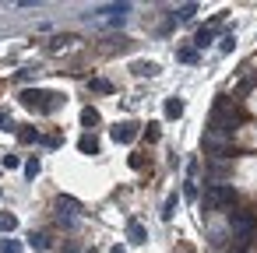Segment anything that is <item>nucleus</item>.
Wrapping results in <instances>:
<instances>
[{"mask_svg":"<svg viewBox=\"0 0 257 253\" xmlns=\"http://www.w3.org/2000/svg\"><path fill=\"white\" fill-rule=\"evenodd\" d=\"M60 102H64V99H60L57 92H43V88H25V92H22V106H25V109H36L39 116L57 113Z\"/></svg>","mask_w":257,"mask_h":253,"instance_id":"obj_1","label":"nucleus"},{"mask_svg":"<svg viewBox=\"0 0 257 253\" xmlns=\"http://www.w3.org/2000/svg\"><path fill=\"white\" fill-rule=\"evenodd\" d=\"M204 207H211V211L232 207V186H225V183H211V186L204 190Z\"/></svg>","mask_w":257,"mask_h":253,"instance_id":"obj_2","label":"nucleus"},{"mask_svg":"<svg viewBox=\"0 0 257 253\" xmlns=\"http://www.w3.org/2000/svg\"><path fill=\"white\" fill-rule=\"evenodd\" d=\"M229 225L239 232V246H246V242H250V235H253L257 218H253L250 211H229Z\"/></svg>","mask_w":257,"mask_h":253,"instance_id":"obj_3","label":"nucleus"},{"mask_svg":"<svg viewBox=\"0 0 257 253\" xmlns=\"http://www.w3.org/2000/svg\"><path fill=\"white\" fill-rule=\"evenodd\" d=\"M109 137H113L116 144H131V141L138 137V123H116V127L109 130Z\"/></svg>","mask_w":257,"mask_h":253,"instance_id":"obj_4","label":"nucleus"},{"mask_svg":"<svg viewBox=\"0 0 257 253\" xmlns=\"http://www.w3.org/2000/svg\"><path fill=\"white\" fill-rule=\"evenodd\" d=\"M131 71H134L138 78H152V74H159V64H155V60H134Z\"/></svg>","mask_w":257,"mask_h":253,"instance_id":"obj_5","label":"nucleus"},{"mask_svg":"<svg viewBox=\"0 0 257 253\" xmlns=\"http://www.w3.org/2000/svg\"><path fill=\"white\" fill-rule=\"evenodd\" d=\"M127 235H131V242H148V228H145L138 218L127 221Z\"/></svg>","mask_w":257,"mask_h":253,"instance_id":"obj_6","label":"nucleus"},{"mask_svg":"<svg viewBox=\"0 0 257 253\" xmlns=\"http://www.w3.org/2000/svg\"><path fill=\"white\" fill-rule=\"evenodd\" d=\"M88 88H92V92H99V95H113V81H106V78H92V81H88Z\"/></svg>","mask_w":257,"mask_h":253,"instance_id":"obj_7","label":"nucleus"},{"mask_svg":"<svg viewBox=\"0 0 257 253\" xmlns=\"http://www.w3.org/2000/svg\"><path fill=\"white\" fill-rule=\"evenodd\" d=\"M166 116H169V120L183 116V99H166Z\"/></svg>","mask_w":257,"mask_h":253,"instance_id":"obj_8","label":"nucleus"},{"mask_svg":"<svg viewBox=\"0 0 257 253\" xmlns=\"http://www.w3.org/2000/svg\"><path fill=\"white\" fill-rule=\"evenodd\" d=\"M81 127H88V130H92V127H99V109H92V106H88V109H81Z\"/></svg>","mask_w":257,"mask_h":253,"instance_id":"obj_9","label":"nucleus"},{"mask_svg":"<svg viewBox=\"0 0 257 253\" xmlns=\"http://www.w3.org/2000/svg\"><path fill=\"white\" fill-rule=\"evenodd\" d=\"M15 228H18V218H15L11 211H4V214H0V232L8 235V232H15Z\"/></svg>","mask_w":257,"mask_h":253,"instance_id":"obj_10","label":"nucleus"},{"mask_svg":"<svg viewBox=\"0 0 257 253\" xmlns=\"http://www.w3.org/2000/svg\"><path fill=\"white\" fill-rule=\"evenodd\" d=\"M78 148H81L85 155H99V141H95V137H88V134L78 141Z\"/></svg>","mask_w":257,"mask_h":253,"instance_id":"obj_11","label":"nucleus"},{"mask_svg":"<svg viewBox=\"0 0 257 253\" xmlns=\"http://www.w3.org/2000/svg\"><path fill=\"white\" fill-rule=\"evenodd\" d=\"M176 204H180V197H176V193H169V197H166V204H162V221H169V218H173Z\"/></svg>","mask_w":257,"mask_h":253,"instance_id":"obj_12","label":"nucleus"},{"mask_svg":"<svg viewBox=\"0 0 257 253\" xmlns=\"http://www.w3.org/2000/svg\"><path fill=\"white\" fill-rule=\"evenodd\" d=\"M18 141H22V144H36V141H43V137H39V130L25 127V130H18Z\"/></svg>","mask_w":257,"mask_h":253,"instance_id":"obj_13","label":"nucleus"},{"mask_svg":"<svg viewBox=\"0 0 257 253\" xmlns=\"http://www.w3.org/2000/svg\"><path fill=\"white\" fill-rule=\"evenodd\" d=\"M0 253H22V242H18V239H8V235H4V239H0Z\"/></svg>","mask_w":257,"mask_h":253,"instance_id":"obj_14","label":"nucleus"},{"mask_svg":"<svg viewBox=\"0 0 257 253\" xmlns=\"http://www.w3.org/2000/svg\"><path fill=\"white\" fill-rule=\"evenodd\" d=\"M194 46H197V50H204V46H211V29H201V32L194 36Z\"/></svg>","mask_w":257,"mask_h":253,"instance_id":"obj_15","label":"nucleus"},{"mask_svg":"<svg viewBox=\"0 0 257 253\" xmlns=\"http://www.w3.org/2000/svg\"><path fill=\"white\" fill-rule=\"evenodd\" d=\"M39 172H43V162H39V158H29V162H25V176H29V179H36Z\"/></svg>","mask_w":257,"mask_h":253,"instance_id":"obj_16","label":"nucleus"},{"mask_svg":"<svg viewBox=\"0 0 257 253\" xmlns=\"http://www.w3.org/2000/svg\"><path fill=\"white\" fill-rule=\"evenodd\" d=\"M57 207H60V211H64V207H67V211H71V214H74V211H81V204H78V200H74V197H57Z\"/></svg>","mask_w":257,"mask_h":253,"instance_id":"obj_17","label":"nucleus"},{"mask_svg":"<svg viewBox=\"0 0 257 253\" xmlns=\"http://www.w3.org/2000/svg\"><path fill=\"white\" fill-rule=\"evenodd\" d=\"M194 15H197V4H183V8L176 11V18H180V22H190Z\"/></svg>","mask_w":257,"mask_h":253,"instance_id":"obj_18","label":"nucleus"},{"mask_svg":"<svg viewBox=\"0 0 257 253\" xmlns=\"http://www.w3.org/2000/svg\"><path fill=\"white\" fill-rule=\"evenodd\" d=\"M71 43H74L71 36H57V39L50 43V53H60V50H64V46H71Z\"/></svg>","mask_w":257,"mask_h":253,"instance_id":"obj_19","label":"nucleus"},{"mask_svg":"<svg viewBox=\"0 0 257 253\" xmlns=\"http://www.w3.org/2000/svg\"><path fill=\"white\" fill-rule=\"evenodd\" d=\"M232 46H236V36H232V32H225V36H222V46H218V50H222V53H232Z\"/></svg>","mask_w":257,"mask_h":253,"instance_id":"obj_20","label":"nucleus"},{"mask_svg":"<svg viewBox=\"0 0 257 253\" xmlns=\"http://www.w3.org/2000/svg\"><path fill=\"white\" fill-rule=\"evenodd\" d=\"M29 242H32V249H46V246H50V239H46V235H36V232L29 235Z\"/></svg>","mask_w":257,"mask_h":253,"instance_id":"obj_21","label":"nucleus"},{"mask_svg":"<svg viewBox=\"0 0 257 253\" xmlns=\"http://www.w3.org/2000/svg\"><path fill=\"white\" fill-rule=\"evenodd\" d=\"M0 130H15V120H11L8 109H0Z\"/></svg>","mask_w":257,"mask_h":253,"instance_id":"obj_22","label":"nucleus"},{"mask_svg":"<svg viewBox=\"0 0 257 253\" xmlns=\"http://www.w3.org/2000/svg\"><path fill=\"white\" fill-rule=\"evenodd\" d=\"M176 57H180L183 64H197V50H180Z\"/></svg>","mask_w":257,"mask_h":253,"instance_id":"obj_23","label":"nucleus"},{"mask_svg":"<svg viewBox=\"0 0 257 253\" xmlns=\"http://www.w3.org/2000/svg\"><path fill=\"white\" fill-rule=\"evenodd\" d=\"M183 193H187V197H190V200H194V197H197V183H194V176H187V186H183Z\"/></svg>","mask_w":257,"mask_h":253,"instance_id":"obj_24","label":"nucleus"},{"mask_svg":"<svg viewBox=\"0 0 257 253\" xmlns=\"http://www.w3.org/2000/svg\"><path fill=\"white\" fill-rule=\"evenodd\" d=\"M4 169H18V155H4Z\"/></svg>","mask_w":257,"mask_h":253,"instance_id":"obj_25","label":"nucleus"},{"mask_svg":"<svg viewBox=\"0 0 257 253\" xmlns=\"http://www.w3.org/2000/svg\"><path fill=\"white\" fill-rule=\"evenodd\" d=\"M145 137H148V141H159V130H155V123H148V130H145Z\"/></svg>","mask_w":257,"mask_h":253,"instance_id":"obj_26","label":"nucleus"},{"mask_svg":"<svg viewBox=\"0 0 257 253\" xmlns=\"http://www.w3.org/2000/svg\"><path fill=\"white\" fill-rule=\"evenodd\" d=\"M109 253H127V249L123 246H109Z\"/></svg>","mask_w":257,"mask_h":253,"instance_id":"obj_27","label":"nucleus"},{"mask_svg":"<svg viewBox=\"0 0 257 253\" xmlns=\"http://www.w3.org/2000/svg\"><path fill=\"white\" fill-rule=\"evenodd\" d=\"M229 253H246V249H229Z\"/></svg>","mask_w":257,"mask_h":253,"instance_id":"obj_28","label":"nucleus"}]
</instances>
